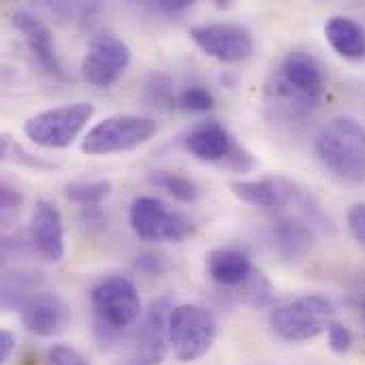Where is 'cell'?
I'll list each match as a JSON object with an SVG mask.
<instances>
[{
	"label": "cell",
	"instance_id": "1",
	"mask_svg": "<svg viewBox=\"0 0 365 365\" xmlns=\"http://www.w3.org/2000/svg\"><path fill=\"white\" fill-rule=\"evenodd\" d=\"M321 165L344 182L365 180V128L353 118L340 115L321 128L314 139Z\"/></svg>",
	"mask_w": 365,
	"mask_h": 365
},
{
	"label": "cell",
	"instance_id": "2",
	"mask_svg": "<svg viewBox=\"0 0 365 365\" xmlns=\"http://www.w3.org/2000/svg\"><path fill=\"white\" fill-rule=\"evenodd\" d=\"M323 92L325 79L319 62L306 51H291L274 77V98L289 111L306 113L319 107Z\"/></svg>",
	"mask_w": 365,
	"mask_h": 365
},
{
	"label": "cell",
	"instance_id": "3",
	"mask_svg": "<svg viewBox=\"0 0 365 365\" xmlns=\"http://www.w3.org/2000/svg\"><path fill=\"white\" fill-rule=\"evenodd\" d=\"M90 304L94 310L96 334H103V340L115 338L141 317V297L137 287L124 276H109L101 280L90 293Z\"/></svg>",
	"mask_w": 365,
	"mask_h": 365
},
{
	"label": "cell",
	"instance_id": "4",
	"mask_svg": "<svg viewBox=\"0 0 365 365\" xmlns=\"http://www.w3.org/2000/svg\"><path fill=\"white\" fill-rule=\"evenodd\" d=\"M334 304L323 295H304L278 306L269 314L272 329L289 342H308L329 331Z\"/></svg>",
	"mask_w": 365,
	"mask_h": 365
},
{
	"label": "cell",
	"instance_id": "5",
	"mask_svg": "<svg viewBox=\"0 0 365 365\" xmlns=\"http://www.w3.org/2000/svg\"><path fill=\"white\" fill-rule=\"evenodd\" d=\"M158 133V124L145 115H111L88 130L81 141V152L88 156H107L130 152L148 143Z\"/></svg>",
	"mask_w": 365,
	"mask_h": 365
},
{
	"label": "cell",
	"instance_id": "6",
	"mask_svg": "<svg viewBox=\"0 0 365 365\" xmlns=\"http://www.w3.org/2000/svg\"><path fill=\"white\" fill-rule=\"evenodd\" d=\"M218 334V323L210 310L195 304H182L171 310L169 317V344L173 355L192 364L210 353Z\"/></svg>",
	"mask_w": 365,
	"mask_h": 365
},
{
	"label": "cell",
	"instance_id": "7",
	"mask_svg": "<svg viewBox=\"0 0 365 365\" xmlns=\"http://www.w3.org/2000/svg\"><path fill=\"white\" fill-rule=\"evenodd\" d=\"M92 115H94V105L90 103L60 105L41 111L36 115H30L24 122V135L41 148L62 150L68 148L81 135V130L88 126Z\"/></svg>",
	"mask_w": 365,
	"mask_h": 365
},
{
	"label": "cell",
	"instance_id": "8",
	"mask_svg": "<svg viewBox=\"0 0 365 365\" xmlns=\"http://www.w3.org/2000/svg\"><path fill=\"white\" fill-rule=\"evenodd\" d=\"M128 222L143 242H184L190 235V222L156 197H137L128 210Z\"/></svg>",
	"mask_w": 365,
	"mask_h": 365
},
{
	"label": "cell",
	"instance_id": "9",
	"mask_svg": "<svg viewBox=\"0 0 365 365\" xmlns=\"http://www.w3.org/2000/svg\"><path fill=\"white\" fill-rule=\"evenodd\" d=\"M130 64L128 45L113 34H98L90 41V47L81 62L83 79L101 90L111 88Z\"/></svg>",
	"mask_w": 365,
	"mask_h": 365
},
{
	"label": "cell",
	"instance_id": "10",
	"mask_svg": "<svg viewBox=\"0 0 365 365\" xmlns=\"http://www.w3.org/2000/svg\"><path fill=\"white\" fill-rule=\"evenodd\" d=\"M171 304L169 299H156L148 308L128 357L122 365H160L169 344V317H171Z\"/></svg>",
	"mask_w": 365,
	"mask_h": 365
},
{
	"label": "cell",
	"instance_id": "11",
	"mask_svg": "<svg viewBox=\"0 0 365 365\" xmlns=\"http://www.w3.org/2000/svg\"><path fill=\"white\" fill-rule=\"evenodd\" d=\"M190 36L207 56L225 64L244 62L255 51L252 34L237 24H199L190 28Z\"/></svg>",
	"mask_w": 365,
	"mask_h": 365
},
{
	"label": "cell",
	"instance_id": "12",
	"mask_svg": "<svg viewBox=\"0 0 365 365\" xmlns=\"http://www.w3.org/2000/svg\"><path fill=\"white\" fill-rule=\"evenodd\" d=\"M233 195L250 203L255 207H267V210H280L289 205H302L308 195L289 178L282 175H267L261 180H244L231 184Z\"/></svg>",
	"mask_w": 365,
	"mask_h": 365
},
{
	"label": "cell",
	"instance_id": "13",
	"mask_svg": "<svg viewBox=\"0 0 365 365\" xmlns=\"http://www.w3.org/2000/svg\"><path fill=\"white\" fill-rule=\"evenodd\" d=\"M21 323L38 338H56L71 325V308L58 293L38 291L24 304Z\"/></svg>",
	"mask_w": 365,
	"mask_h": 365
},
{
	"label": "cell",
	"instance_id": "14",
	"mask_svg": "<svg viewBox=\"0 0 365 365\" xmlns=\"http://www.w3.org/2000/svg\"><path fill=\"white\" fill-rule=\"evenodd\" d=\"M30 240L36 252L49 261L58 263L64 259V225L60 210L49 201H38L30 216Z\"/></svg>",
	"mask_w": 365,
	"mask_h": 365
},
{
	"label": "cell",
	"instance_id": "15",
	"mask_svg": "<svg viewBox=\"0 0 365 365\" xmlns=\"http://www.w3.org/2000/svg\"><path fill=\"white\" fill-rule=\"evenodd\" d=\"M13 26L24 34L34 60L45 68V73L62 77V66H60V60L56 56V47H53V38H51L49 28L36 15H32L26 9H19L13 13Z\"/></svg>",
	"mask_w": 365,
	"mask_h": 365
},
{
	"label": "cell",
	"instance_id": "16",
	"mask_svg": "<svg viewBox=\"0 0 365 365\" xmlns=\"http://www.w3.org/2000/svg\"><path fill=\"white\" fill-rule=\"evenodd\" d=\"M184 148L203 163L225 160L231 150V135L218 122H201L184 135Z\"/></svg>",
	"mask_w": 365,
	"mask_h": 365
},
{
	"label": "cell",
	"instance_id": "17",
	"mask_svg": "<svg viewBox=\"0 0 365 365\" xmlns=\"http://www.w3.org/2000/svg\"><path fill=\"white\" fill-rule=\"evenodd\" d=\"M255 272L248 255L237 248H218L207 259V274L220 287H244Z\"/></svg>",
	"mask_w": 365,
	"mask_h": 365
},
{
	"label": "cell",
	"instance_id": "18",
	"mask_svg": "<svg viewBox=\"0 0 365 365\" xmlns=\"http://www.w3.org/2000/svg\"><path fill=\"white\" fill-rule=\"evenodd\" d=\"M314 233L310 225L297 218H280L272 227V244L276 252L287 261H297L308 255L312 248Z\"/></svg>",
	"mask_w": 365,
	"mask_h": 365
},
{
	"label": "cell",
	"instance_id": "19",
	"mask_svg": "<svg viewBox=\"0 0 365 365\" xmlns=\"http://www.w3.org/2000/svg\"><path fill=\"white\" fill-rule=\"evenodd\" d=\"M325 36L329 45L349 60L365 58V28L351 17H331L325 26Z\"/></svg>",
	"mask_w": 365,
	"mask_h": 365
},
{
	"label": "cell",
	"instance_id": "20",
	"mask_svg": "<svg viewBox=\"0 0 365 365\" xmlns=\"http://www.w3.org/2000/svg\"><path fill=\"white\" fill-rule=\"evenodd\" d=\"M111 192L109 180H92V182H71L64 186V197L81 207H98Z\"/></svg>",
	"mask_w": 365,
	"mask_h": 365
},
{
	"label": "cell",
	"instance_id": "21",
	"mask_svg": "<svg viewBox=\"0 0 365 365\" xmlns=\"http://www.w3.org/2000/svg\"><path fill=\"white\" fill-rule=\"evenodd\" d=\"M150 182L158 188H163L167 195H171L173 199L182 201V203H192L199 199V188L192 180H188L182 173L175 171H154L150 175Z\"/></svg>",
	"mask_w": 365,
	"mask_h": 365
},
{
	"label": "cell",
	"instance_id": "22",
	"mask_svg": "<svg viewBox=\"0 0 365 365\" xmlns=\"http://www.w3.org/2000/svg\"><path fill=\"white\" fill-rule=\"evenodd\" d=\"M34 287V278L32 274L26 272H9L2 278V304L6 310H13L19 306V310L24 308V304L32 297L30 291Z\"/></svg>",
	"mask_w": 365,
	"mask_h": 365
},
{
	"label": "cell",
	"instance_id": "23",
	"mask_svg": "<svg viewBox=\"0 0 365 365\" xmlns=\"http://www.w3.org/2000/svg\"><path fill=\"white\" fill-rule=\"evenodd\" d=\"M145 101L154 107H173L178 103L173 81L160 73L150 75V79L145 83Z\"/></svg>",
	"mask_w": 365,
	"mask_h": 365
},
{
	"label": "cell",
	"instance_id": "24",
	"mask_svg": "<svg viewBox=\"0 0 365 365\" xmlns=\"http://www.w3.org/2000/svg\"><path fill=\"white\" fill-rule=\"evenodd\" d=\"M178 105H180L184 111L203 113V111L214 109L216 101H214V94H212L207 88H203V86H188V88H184V90L178 94Z\"/></svg>",
	"mask_w": 365,
	"mask_h": 365
},
{
	"label": "cell",
	"instance_id": "25",
	"mask_svg": "<svg viewBox=\"0 0 365 365\" xmlns=\"http://www.w3.org/2000/svg\"><path fill=\"white\" fill-rule=\"evenodd\" d=\"M45 365H90L75 349L66 344H56L47 351Z\"/></svg>",
	"mask_w": 365,
	"mask_h": 365
},
{
	"label": "cell",
	"instance_id": "26",
	"mask_svg": "<svg viewBox=\"0 0 365 365\" xmlns=\"http://www.w3.org/2000/svg\"><path fill=\"white\" fill-rule=\"evenodd\" d=\"M135 267L141 269L143 274H150V276H160L169 269V261L165 255L160 252H141L137 259H135Z\"/></svg>",
	"mask_w": 365,
	"mask_h": 365
},
{
	"label": "cell",
	"instance_id": "27",
	"mask_svg": "<svg viewBox=\"0 0 365 365\" xmlns=\"http://www.w3.org/2000/svg\"><path fill=\"white\" fill-rule=\"evenodd\" d=\"M327 336H329V346H331L334 353L344 355V353L351 351V346H353V334H351L349 327H344L342 323H336V321H334V323L329 325Z\"/></svg>",
	"mask_w": 365,
	"mask_h": 365
},
{
	"label": "cell",
	"instance_id": "28",
	"mask_svg": "<svg viewBox=\"0 0 365 365\" xmlns=\"http://www.w3.org/2000/svg\"><path fill=\"white\" fill-rule=\"evenodd\" d=\"M349 229L353 237L365 246V203H357L349 212Z\"/></svg>",
	"mask_w": 365,
	"mask_h": 365
},
{
	"label": "cell",
	"instance_id": "29",
	"mask_svg": "<svg viewBox=\"0 0 365 365\" xmlns=\"http://www.w3.org/2000/svg\"><path fill=\"white\" fill-rule=\"evenodd\" d=\"M19 203H21V195L15 188H11V186L4 184L2 190H0V210H2V216H11L19 207Z\"/></svg>",
	"mask_w": 365,
	"mask_h": 365
},
{
	"label": "cell",
	"instance_id": "30",
	"mask_svg": "<svg viewBox=\"0 0 365 365\" xmlns=\"http://www.w3.org/2000/svg\"><path fill=\"white\" fill-rule=\"evenodd\" d=\"M152 11H158V13H167V15H175V13H184L186 9L192 6V2L188 0H160V2H152L148 4Z\"/></svg>",
	"mask_w": 365,
	"mask_h": 365
},
{
	"label": "cell",
	"instance_id": "31",
	"mask_svg": "<svg viewBox=\"0 0 365 365\" xmlns=\"http://www.w3.org/2000/svg\"><path fill=\"white\" fill-rule=\"evenodd\" d=\"M15 351V336L9 329L0 331V364L4 365Z\"/></svg>",
	"mask_w": 365,
	"mask_h": 365
},
{
	"label": "cell",
	"instance_id": "32",
	"mask_svg": "<svg viewBox=\"0 0 365 365\" xmlns=\"http://www.w3.org/2000/svg\"><path fill=\"white\" fill-rule=\"evenodd\" d=\"M364 317H365V302H364Z\"/></svg>",
	"mask_w": 365,
	"mask_h": 365
}]
</instances>
